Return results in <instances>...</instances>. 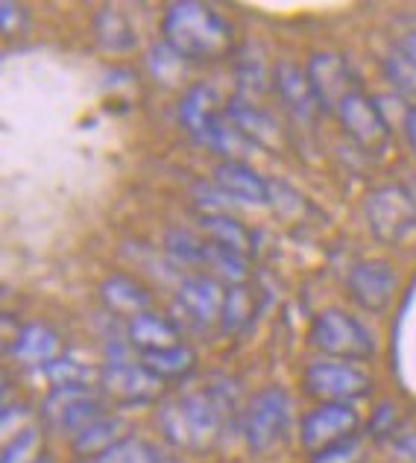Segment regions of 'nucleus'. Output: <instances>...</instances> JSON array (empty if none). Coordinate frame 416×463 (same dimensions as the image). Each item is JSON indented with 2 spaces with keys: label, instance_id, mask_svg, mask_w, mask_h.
Wrapping results in <instances>:
<instances>
[{
  "label": "nucleus",
  "instance_id": "nucleus-35",
  "mask_svg": "<svg viewBox=\"0 0 416 463\" xmlns=\"http://www.w3.org/2000/svg\"><path fill=\"white\" fill-rule=\"evenodd\" d=\"M405 138H408L411 150L416 156V106H411L408 112H405Z\"/></svg>",
  "mask_w": 416,
  "mask_h": 463
},
{
  "label": "nucleus",
  "instance_id": "nucleus-25",
  "mask_svg": "<svg viewBox=\"0 0 416 463\" xmlns=\"http://www.w3.org/2000/svg\"><path fill=\"white\" fill-rule=\"evenodd\" d=\"M165 250H167V255L176 264L205 267L208 264V250H212V241H200L197 235H191V232H185V229H174V232H167Z\"/></svg>",
  "mask_w": 416,
  "mask_h": 463
},
{
  "label": "nucleus",
  "instance_id": "nucleus-18",
  "mask_svg": "<svg viewBox=\"0 0 416 463\" xmlns=\"http://www.w3.org/2000/svg\"><path fill=\"white\" fill-rule=\"evenodd\" d=\"M273 89L279 91L281 103H285L299 120L314 118V112L320 109V103H317V97H314L308 74H305L302 68L290 65V62H279L273 68Z\"/></svg>",
  "mask_w": 416,
  "mask_h": 463
},
{
  "label": "nucleus",
  "instance_id": "nucleus-32",
  "mask_svg": "<svg viewBox=\"0 0 416 463\" xmlns=\"http://www.w3.org/2000/svg\"><path fill=\"white\" fill-rule=\"evenodd\" d=\"M402 429V420H399V408L393 405V402H382L373 417H370V437H375V440H390L396 431Z\"/></svg>",
  "mask_w": 416,
  "mask_h": 463
},
{
  "label": "nucleus",
  "instance_id": "nucleus-36",
  "mask_svg": "<svg viewBox=\"0 0 416 463\" xmlns=\"http://www.w3.org/2000/svg\"><path fill=\"white\" fill-rule=\"evenodd\" d=\"M399 51H405L413 62H416V33H408L405 39H402V44H399Z\"/></svg>",
  "mask_w": 416,
  "mask_h": 463
},
{
  "label": "nucleus",
  "instance_id": "nucleus-22",
  "mask_svg": "<svg viewBox=\"0 0 416 463\" xmlns=\"http://www.w3.org/2000/svg\"><path fill=\"white\" fill-rule=\"evenodd\" d=\"M94 35L97 44L109 53H129L136 51L138 35L132 30L129 18L118 6H103L94 18Z\"/></svg>",
  "mask_w": 416,
  "mask_h": 463
},
{
  "label": "nucleus",
  "instance_id": "nucleus-23",
  "mask_svg": "<svg viewBox=\"0 0 416 463\" xmlns=\"http://www.w3.org/2000/svg\"><path fill=\"white\" fill-rule=\"evenodd\" d=\"M138 361L158 382H182L197 370V355H194V349H188L185 344L158 349V352H144V355H138Z\"/></svg>",
  "mask_w": 416,
  "mask_h": 463
},
{
  "label": "nucleus",
  "instance_id": "nucleus-13",
  "mask_svg": "<svg viewBox=\"0 0 416 463\" xmlns=\"http://www.w3.org/2000/svg\"><path fill=\"white\" fill-rule=\"evenodd\" d=\"M305 74L311 80V89L320 109L326 112H337V106L358 91V77L352 74V68L344 56L337 53H314Z\"/></svg>",
  "mask_w": 416,
  "mask_h": 463
},
{
  "label": "nucleus",
  "instance_id": "nucleus-15",
  "mask_svg": "<svg viewBox=\"0 0 416 463\" xmlns=\"http://www.w3.org/2000/svg\"><path fill=\"white\" fill-rule=\"evenodd\" d=\"M214 188L220 191V197L226 200H238V203H252L261 205L270 200V185L267 179H261V174L255 167H250L247 162H220L214 167Z\"/></svg>",
  "mask_w": 416,
  "mask_h": 463
},
{
  "label": "nucleus",
  "instance_id": "nucleus-26",
  "mask_svg": "<svg viewBox=\"0 0 416 463\" xmlns=\"http://www.w3.org/2000/svg\"><path fill=\"white\" fill-rule=\"evenodd\" d=\"M44 373L53 387H91V382L100 379V370L73 358H56L53 364H47Z\"/></svg>",
  "mask_w": 416,
  "mask_h": 463
},
{
  "label": "nucleus",
  "instance_id": "nucleus-2",
  "mask_svg": "<svg viewBox=\"0 0 416 463\" xmlns=\"http://www.w3.org/2000/svg\"><path fill=\"white\" fill-rule=\"evenodd\" d=\"M162 33L165 42L188 62H214V59H223L235 44V33L226 18L212 6L194 4V0L167 6Z\"/></svg>",
  "mask_w": 416,
  "mask_h": 463
},
{
  "label": "nucleus",
  "instance_id": "nucleus-4",
  "mask_svg": "<svg viewBox=\"0 0 416 463\" xmlns=\"http://www.w3.org/2000/svg\"><path fill=\"white\" fill-rule=\"evenodd\" d=\"M311 349L323 352L328 361H370L375 358L378 344L375 335L366 328L358 317L346 314L344 308H326L311 320L308 328Z\"/></svg>",
  "mask_w": 416,
  "mask_h": 463
},
{
  "label": "nucleus",
  "instance_id": "nucleus-12",
  "mask_svg": "<svg viewBox=\"0 0 416 463\" xmlns=\"http://www.w3.org/2000/svg\"><path fill=\"white\" fill-rule=\"evenodd\" d=\"M337 118L344 124L346 136L366 153H382L390 144V124L384 112L378 109L373 97L364 91H355L337 106Z\"/></svg>",
  "mask_w": 416,
  "mask_h": 463
},
{
  "label": "nucleus",
  "instance_id": "nucleus-3",
  "mask_svg": "<svg viewBox=\"0 0 416 463\" xmlns=\"http://www.w3.org/2000/svg\"><path fill=\"white\" fill-rule=\"evenodd\" d=\"M179 124L191 132L194 141L223 156V162H235V156L250 150L252 144L241 136L229 115L220 109V94L208 82L194 85L179 103Z\"/></svg>",
  "mask_w": 416,
  "mask_h": 463
},
{
  "label": "nucleus",
  "instance_id": "nucleus-29",
  "mask_svg": "<svg viewBox=\"0 0 416 463\" xmlns=\"http://www.w3.org/2000/svg\"><path fill=\"white\" fill-rule=\"evenodd\" d=\"M252 317V290L247 285L229 288L226 308H223V332H238L241 326H247Z\"/></svg>",
  "mask_w": 416,
  "mask_h": 463
},
{
  "label": "nucleus",
  "instance_id": "nucleus-16",
  "mask_svg": "<svg viewBox=\"0 0 416 463\" xmlns=\"http://www.w3.org/2000/svg\"><path fill=\"white\" fill-rule=\"evenodd\" d=\"M59 349H62V340L47 323H27L18 328L15 340H12L9 355L15 358L24 367H47L59 358Z\"/></svg>",
  "mask_w": 416,
  "mask_h": 463
},
{
  "label": "nucleus",
  "instance_id": "nucleus-24",
  "mask_svg": "<svg viewBox=\"0 0 416 463\" xmlns=\"http://www.w3.org/2000/svg\"><path fill=\"white\" fill-rule=\"evenodd\" d=\"M118 440H120V422L106 413V417L94 420L91 425H85V429L73 437V455L82 458V460H97Z\"/></svg>",
  "mask_w": 416,
  "mask_h": 463
},
{
  "label": "nucleus",
  "instance_id": "nucleus-37",
  "mask_svg": "<svg viewBox=\"0 0 416 463\" xmlns=\"http://www.w3.org/2000/svg\"><path fill=\"white\" fill-rule=\"evenodd\" d=\"M33 463H53L51 458H39V460H33Z\"/></svg>",
  "mask_w": 416,
  "mask_h": 463
},
{
  "label": "nucleus",
  "instance_id": "nucleus-21",
  "mask_svg": "<svg viewBox=\"0 0 416 463\" xmlns=\"http://www.w3.org/2000/svg\"><path fill=\"white\" fill-rule=\"evenodd\" d=\"M200 226L205 229V235L212 238L214 247L226 250V252H235V255H243V259H250V255H252V232L241 221H235L232 214L208 212V214H203Z\"/></svg>",
  "mask_w": 416,
  "mask_h": 463
},
{
  "label": "nucleus",
  "instance_id": "nucleus-8",
  "mask_svg": "<svg viewBox=\"0 0 416 463\" xmlns=\"http://www.w3.org/2000/svg\"><path fill=\"white\" fill-rule=\"evenodd\" d=\"M402 276L384 259H366L358 261L346 276V290L352 302L366 314H384L399 294Z\"/></svg>",
  "mask_w": 416,
  "mask_h": 463
},
{
  "label": "nucleus",
  "instance_id": "nucleus-1",
  "mask_svg": "<svg viewBox=\"0 0 416 463\" xmlns=\"http://www.w3.org/2000/svg\"><path fill=\"white\" fill-rule=\"evenodd\" d=\"M235 384L223 375H212L200 387L170 396L158 405V431L176 449L194 455L208 452L223 434V425L235 411Z\"/></svg>",
  "mask_w": 416,
  "mask_h": 463
},
{
  "label": "nucleus",
  "instance_id": "nucleus-27",
  "mask_svg": "<svg viewBox=\"0 0 416 463\" xmlns=\"http://www.w3.org/2000/svg\"><path fill=\"white\" fill-rule=\"evenodd\" d=\"M97 463H158V455L150 443L138 437H120V440L97 458Z\"/></svg>",
  "mask_w": 416,
  "mask_h": 463
},
{
  "label": "nucleus",
  "instance_id": "nucleus-14",
  "mask_svg": "<svg viewBox=\"0 0 416 463\" xmlns=\"http://www.w3.org/2000/svg\"><path fill=\"white\" fill-rule=\"evenodd\" d=\"M223 282L214 276H191L176 290V311H182L185 320H191L197 328H208L223 320L226 308Z\"/></svg>",
  "mask_w": 416,
  "mask_h": 463
},
{
  "label": "nucleus",
  "instance_id": "nucleus-11",
  "mask_svg": "<svg viewBox=\"0 0 416 463\" xmlns=\"http://www.w3.org/2000/svg\"><path fill=\"white\" fill-rule=\"evenodd\" d=\"M361 417L352 405L344 402H320L314 411H308L299 422V440L311 455L323 452L337 440L358 434Z\"/></svg>",
  "mask_w": 416,
  "mask_h": 463
},
{
  "label": "nucleus",
  "instance_id": "nucleus-19",
  "mask_svg": "<svg viewBox=\"0 0 416 463\" xmlns=\"http://www.w3.org/2000/svg\"><path fill=\"white\" fill-rule=\"evenodd\" d=\"M100 297H103V306L112 311V314H120V317H138V314H147L153 308V297L150 290H147L138 279H132L127 273H115L109 276L106 282L100 285Z\"/></svg>",
  "mask_w": 416,
  "mask_h": 463
},
{
  "label": "nucleus",
  "instance_id": "nucleus-20",
  "mask_svg": "<svg viewBox=\"0 0 416 463\" xmlns=\"http://www.w3.org/2000/svg\"><path fill=\"white\" fill-rule=\"evenodd\" d=\"M229 120L235 124V129L247 138L252 147H273L276 138H279V124L264 115L261 109H255L252 103H243V100H232L226 109Z\"/></svg>",
  "mask_w": 416,
  "mask_h": 463
},
{
  "label": "nucleus",
  "instance_id": "nucleus-38",
  "mask_svg": "<svg viewBox=\"0 0 416 463\" xmlns=\"http://www.w3.org/2000/svg\"><path fill=\"white\" fill-rule=\"evenodd\" d=\"M80 463H97V460H80Z\"/></svg>",
  "mask_w": 416,
  "mask_h": 463
},
{
  "label": "nucleus",
  "instance_id": "nucleus-10",
  "mask_svg": "<svg viewBox=\"0 0 416 463\" xmlns=\"http://www.w3.org/2000/svg\"><path fill=\"white\" fill-rule=\"evenodd\" d=\"M42 417L53 431L77 437L85 425L106 417L100 396H94L91 387H53L51 396L44 399Z\"/></svg>",
  "mask_w": 416,
  "mask_h": 463
},
{
  "label": "nucleus",
  "instance_id": "nucleus-5",
  "mask_svg": "<svg viewBox=\"0 0 416 463\" xmlns=\"http://www.w3.org/2000/svg\"><path fill=\"white\" fill-rule=\"evenodd\" d=\"M109 361L100 367V393L106 399L118 402V405H147V402L158 399L162 384L156 375L144 367L141 361L129 358V344H109L106 349Z\"/></svg>",
  "mask_w": 416,
  "mask_h": 463
},
{
  "label": "nucleus",
  "instance_id": "nucleus-33",
  "mask_svg": "<svg viewBox=\"0 0 416 463\" xmlns=\"http://www.w3.org/2000/svg\"><path fill=\"white\" fill-rule=\"evenodd\" d=\"M387 452L396 463H416V425H402L387 440Z\"/></svg>",
  "mask_w": 416,
  "mask_h": 463
},
{
  "label": "nucleus",
  "instance_id": "nucleus-34",
  "mask_svg": "<svg viewBox=\"0 0 416 463\" xmlns=\"http://www.w3.org/2000/svg\"><path fill=\"white\" fill-rule=\"evenodd\" d=\"M35 440H39V431L35 429H24L15 434V440H9L4 449V463H33L30 455L35 449Z\"/></svg>",
  "mask_w": 416,
  "mask_h": 463
},
{
  "label": "nucleus",
  "instance_id": "nucleus-30",
  "mask_svg": "<svg viewBox=\"0 0 416 463\" xmlns=\"http://www.w3.org/2000/svg\"><path fill=\"white\" fill-rule=\"evenodd\" d=\"M366 460V443L358 434L346 437V440H337L323 452L311 455V463H364Z\"/></svg>",
  "mask_w": 416,
  "mask_h": 463
},
{
  "label": "nucleus",
  "instance_id": "nucleus-28",
  "mask_svg": "<svg viewBox=\"0 0 416 463\" xmlns=\"http://www.w3.org/2000/svg\"><path fill=\"white\" fill-rule=\"evenodd\" d=\"M185 65H188V59H182L167 42H162L150 51V71H153V77L165 85H174L176 80H182Z\"/></svg>",
  "mask_w": 416,
  "mask_h": 463
},
{
  "label": "nucleus",
  "instance_id": "nucleus-31",
  "mask_svg": "<svg viewBox=\"0 0 416 463\" xmlns=\"http://www.w3.org/2000/svg\"><path fill=\"white\" fill-rule=\"evenodd\" d=\"M384 71H387L390 82H393L399 91L416 94V62L405 51H399V47H396V51H390Z\"/></svg>",
  "mask_w": 416,
  "mask_h": 463
},
{
  "label": "nucleus",
  "instance_id": "nucleus-6",
  "mask_svg": "<svg viewBox=\"0 0 416 463\" xmlns=\"http://www.w3.org/2000/svg\"><path fill=\"white\" fill-rule=\"evenodd\" d=\"M293 420V402L288 390L281 387H264L259 390L247 411H243V440L252 455H267L276 449L290 429Z\"/></svg>",
  "mask_w": 416,
  "mask_h": 463
},
{
  "label": "nucleus",
  "instance_id": "nucleus-17",
  "mask_svg": "<svg viewBox=\"0 0 416 463\" xmlns=\"http://www.w3.org/2000/svg\"><path fill=\"white\" fill-rule=\"evenodd\" d=\"M127 344L132 349H138V355H144V352L179 346L182 344L179 323L167 320V317L156 314V311L138 314L127 323Z\"/></svg>",
  "mask_w": 416,
  "mask_h": 463
},
{
  "label": "nucleus",
  "instance_id": "nucleus-7",
  "mask_svg": "<svg viewBox=\"0 0 416 463\" xmlns=\"http://www.w3.org/2000/svg\"><path fill=\"white\" fill-rule=\"evenodd\" d=\"M366 226L382 243H399L416 229V197L402 185H384L364 200Z\"/></svg>",
  "mask_w": 416,
  "mask_h": 463
},
{
  "label": "nucleus",
  "instance_id": "nucleus-9",
  "mask_svg": "<svg viewBox=\"0 0 416 463\" xmlns=\"http://www.w3.org/2000/svg\"><path fill=\"white\" fill-rule=\"evenodd\" d=\"M370 375L352 367L346 361H314L305 370V393L320 402H344L352 405L355 399L370 396Z\"/></svg>",
  "mask_w": 416,
  "mask_h": 463
}]
</instances>
